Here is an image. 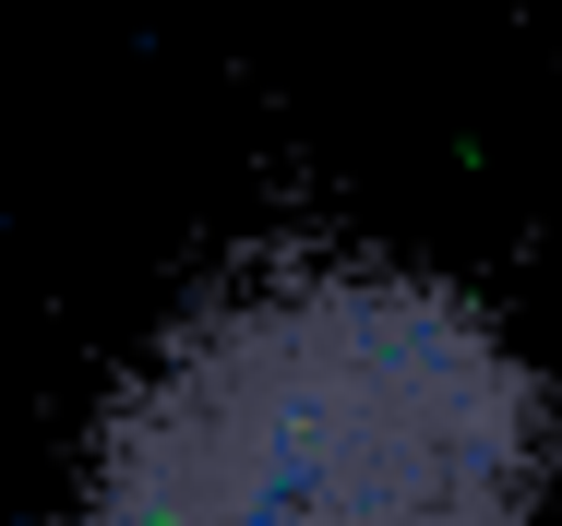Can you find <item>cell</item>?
<instances>
[{
  "label": "cell",
  "instance_id": "1",
  "mask_svg": "<svg viewBox=\"0 0 562 526\" xmlns=\"http://www.w3.org/2000/svg\"><path fill=\"white\" fill-rule=\"evenodd\" d=\"M551 383L479 288L300 251L109 383L60 526H551Z\"/></svg>",
  "mask_w": 562,
  "mask_h": 526
}]
</instances>
